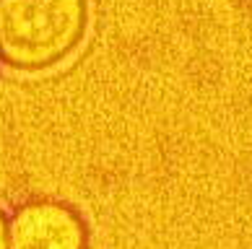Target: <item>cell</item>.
Listing matches in <instances>:
<instances>
[{
  "instance_id": "6da1fadb",
  "label": "cell",
  "mask_w": 252,
  "mask_h": 249,
  "mask_svg": "<svg viewBox=\"0 0 252 249\" xmlns=\"http://www.w3.org/2000/svg\"><path fill=\"white\" fill-rule=\"evenodd\" d=\"M89 29L86 0H0V60L42 73L78 50Z\"/></svg>"
},
{
  "instance_id": "7a4b0ae2",
  "label": "cell",
  "mask_w": 252,
  "mask_h": 249,
  "mask_svg": "<svg viewBox=\"0 0 252 249\" xmlns=\"http://www.w3.org/2000/svg\"><path fill=\"white\" fill-rule=\"evenodd\" d=\"M11 249H86L89 228L60 200H29L11 218Z\"/></svg>"
},
{
  "instance_id": "3957f363",
  "label": "cell",
  "mask_w": 252,
  "mask_h": 249,
  "mask_svg": "<svg viewBox=\"0 0 252 249\" xmlns=\"http://www.w3.org/2000/svg\"><path fill=\"white\" fill-rule=\"evenodd\" d=\"M8 228H11V221H8L5 210L0 208V249H11V234H8Z\"/></svg>"
}]
</instances>
